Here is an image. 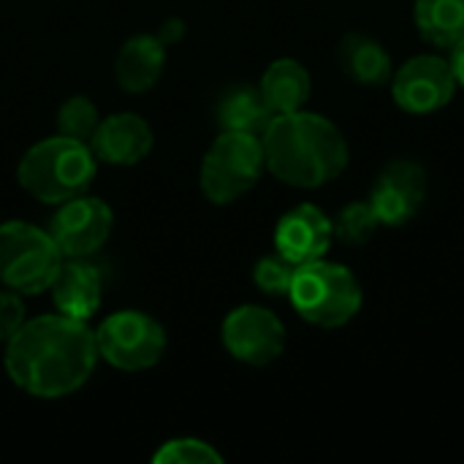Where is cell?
<instances>
[{
	"mask_svg": "<svg viewBox=\"0 0 464 464\" xmlns=\"http://www.w3.org/2000/svg\"><path fill=\"white\" fill-rule=\"evenodd\" d=\"M413 22L435 49H454L464 38V0H416Z\"/></svg>",
	"mask_w": 464,
	"mask_h": 464,
	"instance_id": "18",
	"label": "cell"
},
{
	"mask_svg": "<svg viewBox=\"0 0 464 464\" xmlns=\"http://www.w3.org/2000/svg\"><path fill=\"white\" fill-rule=\"evenodd\" d=\"M163 68H166V44L150 33H139L128 38L114 57V79L125 92L133 95L152 90Z\"/></svg>",
	"mask_w": 464,
	"mask_h": 464,
	"instance_id": "14",
	"label": "cell"
},
{
	"mask_svg": "<svg viewBox=\"0 0 464 464\" xmlns=\"http://www.w3.org/2000/svg\"><path fill=\"white\" fill-rule=\"evenodd\" d=\"M218 114H220L223 130H242V133H253V136H264L266 125L275 117L258 87L234 90L231 95L223 98Z\"/></svg>",
	"mask_w": 464,
	"mask_h": 464,
	"instance_id": "19",
	"label": "cell"
},
{
	"mask_svg": "<svg viewBox=\"0 0 464 464\" xmlns=\"http://www.w3.org/2000/svg\"><path fill=\"white\" fill-rule=\"evenodd\" d=\"M98 356L117 370L141 372L155 367L166 353L163 326L139 310H120L109 315L95 332Z\"/></svg>",
	"mask_w": 464,
	"mask_h": 464,
	"instance_id": "7",
	"label": "cell"
},
{
	"mask_svg": "<svg viewBox=\"0 0 464 464\" xmlns=\"http://www.w3.org/2000/svg\"><path fill=\"white\" fill-rule=\"evenodd\" d=\"M98 122H101V114H98L95 103L87 95L68 98L60 106V111H57V130H60V136H68V139H76V141H84V144H90Z\"/></svg>",
	"mask_w": 464,
	"mask_h": 464,
	"instance_id": "21",
	"label": "cell"
},
{
	"mask_svg": "<svg viewBox=\"0 0 464 464\" xmlns=\"http://www.w3.org/2000/svg\"><path fill=\"white\" fill-rule=\"evenodd\" d=\"M155 144L150 122L133 111H117L98 122L90 150L98 160L109 166H136L141 163Z\"/></svg>",
	"mask_w": 464,
	"mask_h": 464,
	"instance_id": "13",
	"label": "cell"
},
{
	"mask_svg": "<svg viewBox=\"0 0 464 464\" xmlns=\"http://www.w3.org/2000/svg\"><path fill=\"white\" fill-rule=\"evenodd\" d=\"M95 332L84 321L57 315H38L5 343V372L22 392L57 400L79 392L98 364Z\"/></svg>",
	"mask_w": 464,
	"mask_h": 464,
	"instance_id": "1",
	"label": "cell"
},
{
	"mask_svg": "<svg viewBox=\"0 0 464 464\" xmlns=\"http://www.w3.org/2000/svg\"><path fill=\"white\" fill-rule=\"evenodd\" d=\"M266 171L291 188H324L348 169V141L343 130L324 114L288 111L275 114L264 136Z\"/></svg>",
	"mask_w": 464,
	"mask_h": 464,
	"instance_id": "2",
	"label": "cell"
},
{
	"mask_svg": "<svg viewBox=\"0 0 464 464\" xmlns=\"http://www.w3.org/2000/svg\"><path fill=\"white\" fill-rule=\"evenodd\" d=\"M24 324V304L16 291H0V343L5 345Z\"/></svg>",
	"mask_w": 464,
	"mask_h": 464,
	"instance_id": "24",
	"label": "cell"
},
{
	"mask_svg": "<svg viewBox=\"0 0 464 464\" xmlns=\"http://www.w3.org/2000/svg\"><path fill=\"white\" fill-rule=\"evenodd\" d=\"M182 33H185V24H182L179 19H169V22L160 27L158 38H160L163 44H171V41H179V38H182Z\"/></svg>",
	"mask_w": 464,
	"mask_h": 464,
	"instance_id": "25",
	"label": "cell"
},
{
	"mask_svg": "<svg viewBox=\"0 0 464 464\" xmlns=\"http://www.w3.org/2000/svg\"><path fill=\"white\" fill-rule=\"evenodd\" d=\"M95 166L98 158L90 144L57 133L33 144L22 155L16 179L33 198L44 204H63L90 188Z\"/></svg>",
	"mask_w": 464,
	"mask_h": 464,
	"instance_id": "3",
	"label": "cell"
},
{
	"mask_svg": "<svg viewBox=\"0 0 464 464\" xmlns=\"http://www.w3.org/2000/svg\"><path fill=\"white\" fill-rule=\"evenodd\" d=\"M288 299L307 324L340 329L362 313L364 291L348 266L318 258L296 269Z\"/></svg>",
	"mask_w": 464,
	"mask_h": 464,
	"instance_id": "4",
	"label": "cell"
},
{
	"mask_svg": "<svg viewBox=\"0 0 464 464\" xmlns=\"http://www.w3.org/2000/svg\"><path fill=\"white\" fill-rule=\"evenodd\" d=\"M264 171L266 158L261 136L223 130L201 160V190L212 204L226 207L250 193Z\"/></svg>",
	"mask_w": 464,
	"mask_h": 464,
	"instance_id": "5",
	"label": "cell"
},
{
	"mask_svg": "<svg viewBox=\"0 0 464 464\" xmlns=\"http://www.w3.org/2000/svg\"><path fill=\"white\" fill-rule=\"evenodd\" d=\"M49 291H52L57 313L76 318V321H87L101 307L103 283L95 266L84 264L82 258H71L60 264Z\"/></svg>",
	"mask_w": 464,
	"mask_h": 464,
	"instance_id": "15",
	"label": "cell"
},
{
	"mask_svg": "<svg viewBox=\"0 0 464 464\" xmlns=\"http://www.w3.org/2000/svg\"><path fill=\"white\" fill-rule=\"evenodd\" d=\"M457 90L451 60L443 54H416L392 73V98L405 114H435L454 101Z\"/></svg>",
	"mask_w": 464,
	"mask_h": 464,
	"instance_id": "8",
	"label": "cell"
},
{
	"mask_svg": "<svg viewBox=\"0 0 464 464\" xmlns=\"http://www.w3.org/2000/svg\"><path fill=\"white\" fill-rule=\"evenodd\" d=\"M152 462L158 464H220L223 457L204 440L196 438H177L163 443L155 454Z\"/></svg>",
	"mask_w": 464,
	"mask_h": 464,
	"instance_id": "23",
	"label": "cell"
},
{
	"mask_svg": "<svg viewBox=\"0 0 464 464\" xmlns=\"http://www.w3.org/2000/svg\"><path fill=\"white\" fill-rule=\"evenodd\" d=\"M332 228L343 245L362 247L375 237V231L381 228V220L375 209L370 207V201H348L332 220Z\"/></svg>",
	"mask_w": 464,
	"mask_h": 464,
	"instance_id": "20",
	"label": "cell"
},
{
	"mask_svg": "<svg viewBox=\"0 0 464 464\" xmlns=\"http://www.w3.org/2000/svg\"><path fill=\"white\" fill-rule=\"evenodd\" d=\"M367 201L375 209L381 226H408L427 201V169L416 160H389L378 171Z\"/></svg>",
	"mask_w": 464,
	"mask_h": 464,
	"instance_id": "11",
	"label": "cell"
},
{
	"mask_svg": "<svg viewBox=\"0 0 464 464\" xmlns=\"http://www.w3.org/2000/svg\"><path fill=\"white\" fill-rule=\"evenodd\" d=\"M332 242H334L332 218L315 204H299L288 209L275 228L277 253L294 261L296 266L324 258Z\"/></svg>",
	"mask_w": 464,
	"mask_h": 464,
	"instance_id": "12",
	"label": "cell"
},
{
	"mask_svg": "<svg viewBox=\"0 0 464 464\" xmlns=\"http://www.w3.org/2000/svg\"><path fill=\"white\" fill-rule=\"evenodd\" d=\"M296 264L288 261L285 256L275 253V256H264L256 269H253V283L266 294V296H288L294 275H296Z\"/></svg>",
	"mask_w": 464,
	"mask_h": 464,
	"instance_id": "22",
	"label": "cell"
},
{
	"mask_svg": "<svg viewBox=\"0 0 464 464\" xmlns=\"http://www.w3.org/2000/svg\"><path fill=\"white\" fill-rule=\"evenodd\" d=\"M60 264L63 253L49 231L24 220L0 223V283L5 288L16 294L49 291Z\"/></svg>",
	"mask_w": 464,
	"mask_h": 464,
	"instance_id": "6",
	"label": "cell"
},
{
	"mask_svg": "<svg viewBox=\"0 0 464 464\" xmlns=\"http://www.w3.org/2000/svg\"><path fill=\"white\" fill-rule=\"evenodd\" d=\"M111 228H114L111 207L95 196L79 193L63 201V207L54 212L49 234L60 247L63 258H87L106 245Z\"/></svg>",
	"mask_w": 464,
	"mask_h": 464,
	"instance_id": "10",
	"label": "cell"
},
{
	"mask_svg": "<svg viewBox=\"0 0 464 464\" xmlns=\"http://www.w3.org/2000/svg\"><path fill=\"white\" fill-rule=\"evenodd\" d=\"M226 351L250 367H266L277 362L285 351V326L283 321L258 304H242L231 310L220 329Z\"/></svg>",
	"mask_w": 464,
	"mask_h": 464,
	"instance_id": "9",
	"label": "cell"
},
{
	"mask_svg": "<svg viewBox=\"0 0 464 464\" xmlns=\"http://www.w3.org/2000/svg\"><path fill=\"white\" fill-rule=\"evenodd\" d=\"M449 60H451V68H454V76H457V84L464 87V38L451 49V54H449Z\"/></svg>",
	"mask_w": 464,
	"mask_h": 464,
	"instance_id": "26",
	"label": "cell"
},
{
	"mask_svg": "<svg viewBox=\"0 0 464 464\" xmlns=\"http://www.w3.org/2000/svg\"><path fill=\"white\" fill-rule=\"evenodd\" d=\"M266 106L272 109V114H288V111H299L307 106L310 92H313V79L310 71L291 57L275 60L258 84Z\"/></svg>",
	"mask_w": 464,
	"mask_h": 464,
	"instance_id": "17",
	"label": "cell"
},
{
	"mask_svg": "<svg viewBox=\"0 0 464 464\" xmlns=\"http://www.w3.org/2000/svg\"><path fill=\"white\" fill-rule=\"evenodd\" d=\"M337 65L340 71L364 87H381L386 82H392L394 73V63L392 54L386 52V46L372 38L364 30H348L340 41H337Z\"/></svg>",
	"mask_w": 464,
	"mask_h": 464,
	"instance_id": "16",
	"label": "cell"
}]
</instances>
